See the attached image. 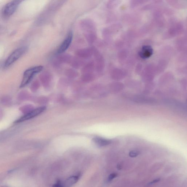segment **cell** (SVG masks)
<instances>
[{
    "mask_svg": "<svg viewBox=\"0 0 187 187\" xmlns=\"http://www.w3.org/2000/svg\"><path fill=\"white\" fill-rule=\"evenodd\" d=\"M22 2L21 1H13L7 4L3 9L2 14L5 18L9 17L15 12L19 4Z\"/></svg>",
    "mask_w": 187,
    "mask_h": 187,
    "instance_id": "obj_3",
    "label": "cell"
},
{
    "mask_svg": "<svg viewBox=\"0 0 187 187\" xmlns=\"http://www.w3.org/2000/svg\"><path fill=\"white\" fill-rule=\"evenodd\" d=\"M117 176V174L116 173H113L112 174H110V176L109 177V181H112V179L114 178L116 176Z\"/></svg>",
    "mask_w": 187,
    "mask_h": 187,
    "instance_id": "obj_16",
    "label": "cell"
},
{
    "mask_svg": "<svg viewBox=\"0 0 187 187\" xmlns=\"http://www.w3.org/2000/svg\"><path fill=\"white\" fill-rule=\"evenodd\" d=\"M72 57L67 54H62L57 58L58 63L60 64H70Z\"/></svg>",
    "mask_w": 187,
    "mask_h": 187,
    "instance_id": "obj_9",
    "label": "cell"
},
{
    "mask_svg": "<svg viewBox=\"0 0 187 187\" xmlns=\"http://www.w3.org/2000/svg\"><path fill=\"white\" fill-rule=\"evenodd\" d=\"M139 154V152L136 150L132 151L129 153V156L132 158L137 157Z\"/></svg>",
    "mask_w": 187,
    "mask_h": 187,
    "instance_id": "obj_15",
    "label": "cell"
},
{
    "mask_svg": "<svg viewBox=\"0 0 187 187\" xmlns=\"http://www.w3.org/2000/svg\"><path fill=\"white\" fill-rule=\"evenodd\" d=\"M93 55L95 59L94 62L95 69L98 71H102L104 67V59L98 51L94 48Z\"/></svg>",
    "mask_w": 187,
    "mask_h": 187,
    "instance_id": "obj_7",
    "label": "cell"
},
{
    "mask_svg": "<svg viewBox=\"0 0 187 187\" xmlns=\"http://www.w3.org/2000/svg\"><path fill=\"white\" fill-rule=\"evenodd\" d=\"M43 69L42 66H38L31 67L24 73L23 79L20 85V87H24L29 84L36 75L41 72Z\"/></svg>",
    "mask_w": 187,
    "mask_h": 187,
    "instance_id": "obj_1",
    "label": "cell"
},
{
    "mask_svg": "<svg viewBox=\"0 0 187 187\" xmlns=\"http://www.w3.org/2000/svg\"><path fill=\"white\" fill-rule=\"evenodd\" d=\"M73 38V33L70 32L58 49L57 52L58 54H62L67 50L71 44Z\"/></svg>",
    "mask_w": 187,
    "mask_h": 187,
    "instance_id": "obj_6",
    "label": "cell"
},
{
    "mask_svg": "<svg viewBox=\"0 0 187 187\" xmlns=\"http://www.w3.org/2000/svg\"><path fill=\"white\" fill-rule=\"evenodd\" d=\"M152 52L153 51L151 47L149 46H144L142 48L141 51L140 52V55L142 58H148L152 55Z\"/></svg>",
    "mask_w": 187,
    "mask_h": 187,
    "instance_id": "obj_10",
    "label": "cell"
},
{
    "mask_svg": "<svg viewBox=\"0 0 187 187\" xmlns=\"http://www.w3.org/2000/svg\"><path fill=\"white\" fill-rule=\"evenodd\" d=\"M160 181L159 178H157L156 179H155V180L152 181L151 182V183L152 184V183H156V182H158V181Z\"/></svg>",
    "mask_w": 187,
    "mask_h": 187,
    "instance_id": "obj_18",
    "label": "cell"
},
{
    "mask_svg": "<svg viewBox=\"0 0 187 187\" xmlns=\"http://www.w3.org/2000/svg\"><path fill=\"white\" fill-rule=\"evenodd\" d=\"M28 50V48L26 46L19 47L16 49L9 56L6 61L4 64V68H7L10 67L24 54Z\"/></svg>",
    "mask_w": 187,
    "mask_h": 187,
    "instance_id": "obj_2",
    "label": "cell"
},
{
    "mask_svg": "<svg viewBox=\"0 0 187 187\" xmlns=\"http://www.w3.org/2000/svg\"><path fill=\"white\" fill-rule=\"evenodd\" d=\"M70 64L73 68L78 69L84 65V62L82 59L78 57V58H72Z\"/></svg>",
    "mask_w": 187,
    "mask_h": 187,
    "instance_id": "obj_11",
    "label": "cell"
},
{
    "mask_svg": "<svg viewBox=\"0 0 187 187\" xmlns=\"http://www.w3.org/2000/svg\"><path fill=\"white\" fill-rule=\"evenodd\" d=\"M80 25L85 34L96 33L95 23L90 19H83L81 22Z\"/></svg>",
    "mask_w": 187,
    "mask_h": 187,
    "instance_id": "obj_5",
    "label": "cell"
},
{
    "mask_svg": "<svg viewBox=\"0 0 187 187\" xmlns=\"http://www.w3.org/2000/svg\"><path fill=\"white\" fill-rule=\"evenodd\" d=\"M94 52V48H85L77 50L76 55L81 59H87L93 55Z\"/></svg>",
    "mask_w": 187,
    "mask_h": 187,
    "instance_id": "obj_8",
    "label": "cell"
},
{
    "mask_svg": "<svg viewBox=\"0 0 187 187\" xmlns=\"http://www.w3.org/2000/svg\"><path fill=\"white\" fill-rule=\"evenodd\" d=\"M92 140L96 144L100 146H107L111 143L110 140L99 137H94Z\"/></svg>",
    "mask_w": 187,
    "mask_h": 187,
    "instance_id": "obj_13",
    "label": "cell"
},
{
    "mask_svg": "<svg viewBox=\"0 0 187 187\" xmlns=\"http://www.w3.org/2000/svg\"><path fill=\"white\" fill-rule=\"evenodd\" d=\"M82 71L84 74L92 73L95 69L94 61H91L85 64L82 68Z\"/></svg>",
    "mask_w": 187,
    "mask_h": 187,
    "instance_id": "obj_12",
    "label": "cell"
},
{
    "mask_svg": "<svg viewBox=\"0 0 187 187\" xmlns=\"http://www.w3.org/2000/svg\"><path fill=\"white\" fill-rule=\"evenodd\" d=\"M53 187H64V186L60 182L58 181L53 185Z\"/></svg>",
    "mask_w": 187,
    "mask_h": 187,
    "instance_id": "obj_17",
    "label": "cell"
},
{
    "mask_svg": "<svg viewBox=\"0 0 187 187\" xmlns=\"http://www.w3.org/2000/svg\"><path fill=\"white\" fill-rule=\"evenodd\" d=\"M79 178L78 176H72L68 178L65 181L64 187H69L72 186L77 182Z\"/></svg>",
    "mask_w": 187,
    "mask_h": 187,
    "instance_id": "obj_14",
    "label": "cell"
},
{
    "mask_svg": "<svg viewBox=\"0 0 187 187\" xmlns=\"http://www.w3.org/2000/svg\"><path fill=\"white\" fill-rule=\"evenodd\" d=\"M46 107H39L38 108L34 109V110L29 112V113L26 114L24 115L23 116H22V117L16 120L14 122V123H20V122H25V121L33 119V118L41 114V113H42L46 110Z\"/></svg>",
    "mask_w": 187,
    "mask_h": 187,
    "instance_id": "obj_4",
    "label": "cell"
}]
</instances>
